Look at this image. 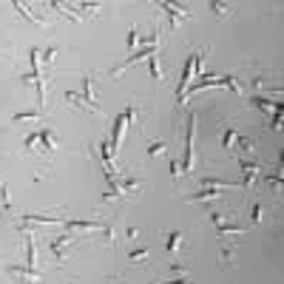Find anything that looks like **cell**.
Here are the masks:
<instances>
[{"instance_id": "obj_13", "label": "cell", "mask_w": 284, "mask_h": 284, "mask_svg": "<svg viewBox=\"0 0 284 284\" xmlns=\"http://www.w3.org/2000/svg\"><path fill=\"white\" fill-rule=\"evenodd\" d=\"M182 245H185V233H182V230H173V233L168 236V245H165V250L173 256V253H176V250H179Z\"/></svg>"}, {"instance_id": "obj_20", "label": "cell", "mask_w": 284, "mask_h": 284, "mask_svg": "<svg viewBox=\"0 0 284 284\" xmlns=\"http://www.w3.org/2000/svg\"><path fill=\"white\" fill-rule=\"evenodd\" d=\"M165 148H168V142L165 139H154L148 145V156H159V154H165Z\"/></svg>"}, {"instance_id": "obj_28", "label": "cell", "mask_w": 284, "mask_h": 284, "mask_svg": "<svg viewBox=\"0 0 284 284\" xmlns=\"http://www.w3.org/2000/svg\"><path fill=\"white\" fill-rule=\"evenodd\" d=\"M34 145H37V131L26 136V142H23V151H26V154H29V151H34Z\"/></svg>"}, {"instance_id": "obj_7", "label": "cell", "mask_w": 284, "mask_h": 284, "mask_svg": "<svg viewBox=\"0 0 284 284\" xmlns=\"http://www.w3.org/2000/svg\"><path fill=\"white\" fill-rule=\"evenodd\" d=\"M239 165H241V173H245V179H241L239 188L241 191H250L256 176H259V165H256V162H247V159H239Z\"/></svg>"}, {"instance_id": "obj_14", "label": "cell", "mask_w": 284, "mask_h": 284, "mask_svg": "<svg viewBox=\"0 0 284 284\" xmlns=\"http://www.w3.org/2000/svg\"><path fill=\"white\" fill-rule=\"evenodd\" d=\"M216 233H219V236H245L247 228H239V225L225 222V225H219V228H216Z\"/></svg>"}, {"instance_id": "obj_4", "label": "cell", "mask_w": 284, "mask_h": 284, "mask_svg": "<svg viewBox=\"0 0 284 284\" xmlns=\"http://www.w3.org/2000/svg\"><path fill=\"white\" fill-rule=\"evenodd\" d=\"M154 54H156V46H142V49L131 51V57H128V60H125V63H119V66L114 68L111 74H114V77H119L123 71H128L131 66H136L139 60H148V57H154Z\"/></svg>"}, {"instance_id": "obj_15", "label": "cell", "mask_w": 284, "mask_h": 284, "mask_svg": "<svg viewBox=\"0 0 284 284\" xmlns=\"http://www.w3.org/2000/svg\"><path fill=\"white\" fill-rule=\"evenodd\" d=\"M250 105H253V108H259V111L273 114V111H276V105H278V103H270L267 97H250Z\"/></svg>"}, {"instance_id": "obj_31", "label": "cell", "mask_w": 284, "mask_h": 284, "mask_svg": "<svg viewBox=\"0 0 284 284\" xmlns=\"http://www.w3.org/2000/svg\"><path fill=\"white\" fill-rule=\"evenodd\" d=\"M250 219H253V222H256V225H259V222H261V205H259V202H256V205H253V216H250Z\"/></svg>"}, {"instance_id": "obj_32", "label": "cell", "mask_w": 284, "mask_h": 284, "mask_svg": "<svg viewBox=\"0 0 284 284\" xmlns=\"http://www.w3.org/2000/svg\"><path fill=\"white\" fill-rule=\"evenodd\" d=\"M171 176H173V179H179V176H182V171H179V162H176V159L171 162Z\"/></svg>"}, {"instance_id": "obj_33", "label": "cell", "mask_w": 284, "mask_h": 284, "mask_svg": "<svg viewBox=\"0 0 284 284\" xmlns=\"http://www.w3.org/2000/svg\"><path fill=\"white\" fill-rule=\"evenodd\" d=\"M210 9H213V12L219 14V17H225V14H230V12H225V6H222V3H210Z\"/></svg>"}, {"instance_id": "obj_17", "label": "cell", "mask_w": 284, "mask_h": 284, "mask_svg": "<svg viewBox=\"0 0 284 284\" xmlns=\"http://www.w3.org/2000/svg\"><path fill=\"white\" fill-rule=\"evenodd\" d=\"M43 119V111H20L14 114V123H40Z\"/></svg>"}, {"instance_id": "obj_25", "label": "cell", "mask_w": 284, "mask_h": 284, "mask_svg": "<svg viewBox=\"0 0 284 284\" xmlns=\"http://www.w3.org/2000/svg\"><path fill=\"white\" fill-rule=\"evenodd\" d=\"M103 236H105V241H108V245H114V241H117V230H114L108 222L103 225Z\"/></svg>"}, {"instance_id": "obj_5", "label": "cell", "mask_w": 284, "mask_h": 284, "mask_svg": "<svg viewBox=\"0 0 284 284\" xmlns=\"http://www.w3.org/2000/svg\"><path fill=\"white\" fill-rule=\"evenodd\" d=\"M6 273L14 278V281H20V284H37L40 278H43L37 270H31V267H26V265H9Z\"/></svg>"}, {"instance_id": "obj_16", "label": "cell", "mask_w": 284, "mask_h": 284, "mask_svg": "<svg viewBox=\"0 0 284 284\" xmlns=\"http://www.w3.org/2000/svg\"><path fill=\"white\" fill-rule=\"evenodd\" d=\"M148 68H151V77H154L156 83H162L165 80V71H162V66H159V57H148Z\"/></svg>"}, {"instance_id": "obj_34", "label": "cell", "mask_w": 284, "mask_h": 284, "mask_svg": "<svg viewBox=\"0 0 284 284\" xmlns=\"http://www.w3.org/2000/svg\"><path fill=\"white\" fill-rule=\"evenodd\" d=\"M125 236H128L131 241H136V239H139V230H136V228H128V230H125Z\"/></svg>"}, {"instance_id": "obj_11", "label": "cell", "mask_w": 284, "mask_h": 284, "mask_svg": "<svg viewBox=\"0 0 284 284\" xmlns=\"http://www.w3.org/2000/svg\"><path fill=\"white\" fill-rule=\"evenodd\" d=\"M213 199H222V188H202L199 193L188 196V205H196V202H213Z\"/></svg>"}, {"instance_id": "obj_36", "label": "cell", "mask_w": 284, "mask_h": 284, "mask_svg": "<svg viewBox=\"0 0 284 284\" xmlns=\"http://www.w3.org/2000/svg\"><path fill=\"white\" fill-rule=\"evenodd\" d=\"M156 284H159V281H156ZM165 284H191V281H188V278H173V281H165Z\"/></svg>"}, {"instance_id": "obj_22", "label": "cell", "mask_w": 284, "mask_h": 284, "mask_svg": "<svg viewBox=\"0 0 284 284\" xmlns=\"http://www.w3.org/2000/svg\"><path fill=\"white\" fill-rule=\"evenodd\" d=\"M148 250H145V247H139V250H134V253H131V265H145V261H148Z\"/></svg>"}, {"instance_id": "obj_9", "label": "cell", "mask_w": 284, "mask_h": 284, "mask_svg": "<svg viewBox=\"0 0 284 284\" xmlns=\"http://www.w3.org/2000/svg\"><path fill=\"white\" fill-rule=\"evenodd\" d=\"M66 230H71V233H83V230H103L105 222H99V219H91V222H80V219H66Z\"/></svg>"}, {"instance_id": "obj_26", "label": "cell", "mask_w": 284, "mask_h": 284, "mask_svg": "<svg viewBox=\"0 0 284 284\" xmlns=\"http://www.w3.org/2000/svg\"><path fill=\"white\" fill-rule=\"evenodd\" d=\"M54 60H57V49H54V46H51V49H46V54L40 57V63H46V68H49Z\"/></svg>"}, {"instance_id": "obj_30", "label": "cell", "mask_w": 284, "mask_h": 284, "mask_svg": "<svg viewBox=\"0 0 284 284\" xmlns=\"http://www.w3.org/2000/svg\"><path fill=\"white\" fill-rule=\"evenodd\" d=\"M210 222H213V225H216V228H219V225H225V222H228V219H225V213H219V210H213V213H210Z\"/></svg>"}, {"instance_id": "obj_18", "label": "cell", "mask_w": 284, "mask_h": 284, "mask_svg": "<svg viewBox=\"0 0 284 284\" xmlns=\"http://www.w3.org/2000/svg\"><path fill=\"white\" fill-rule=\"evenodd\" d=\"M0 213H12V196H9V185H0Z\"/></svg>"}, {"instance_id": "obj_8", "label": "cell", "mask_w": 284, "mask_h": 284, "mask_svg": "<svg viewBox=\"0 0 284 284\" xmlns=\"http://www.w3.org/2000/svg\"><path fill=\"white\" fill-rule=\"evenodd\" d=\"M23 86H34L37 88V103H40V108H46V80H43V74H23Z\"/></svg>"}, {"instance_id": "obj_1", "label": "cell", "mask_w": 284, "mask_h": 284, "mask_svg": "<svg viewBox=\"0 0 284 284\" xmlns=\"http://www.w3.org/2000/svg\"><path fill=\"white\" fill-rule=\"evenodd\" d=\"M139 114V108H136V103H131L128 108H125L123 114H119L117 119H114V131H111V139H108V145H111V154L114 159H117L119 154V145H123V136H125V128H128V123H134V117Z\"/></svg>"}, {"instance_id": "obj_24", "label": "cell", "mask_w": 284, "mask_h": 284, "mask_svg": "<svg viewBox=\"0 0 284 284\" xmlns=\"http://www.w3.org/2000/svg\"><path fill=\"white\" fill-rule=\"evenodd\" d=\"M233 256H236V245H225V247H222V265L233 261Z\"/></svg>"}, {"instance_id": "obj_10", "label": "cell", "mask_w": 284, "mask_h": 284, "mask_svg": "<svg viewBox=\"0 0 284 284\" xmlns=\"http://www.w3.org/2000/svg\"><path fill=\"white\" fill-rule=\"evenodd\" d=\"M37 145L43 148V154H54L57 151V136L51 128H40L37 131Z\"/></svg>"}, {"instance_id": "obj_6", "label": "cell", "mask_w": 284, "mask_h": 284, "mask_svg": "<svg viewBox=\"0 0 284 284\" xmlns=\"http://www.w3.org/2000/svg\"><path fill=\"white\" fill-rule=\"evenodd\" d=\"M159 9H162V12H168V29H176L182 20L191 17L188 9H179V6H173V3H159Z\"/></svg>"}, {"instance_id": "obj_27", "label": "cell", "mask_w": 284, "mask_h": 284, "mask_svg": "<svg viewBox=\"0 0 284 284\" xmlns=\"http://www.w3.org/2000/svg\"><path fill=\"white\" fill-rule=\"evenodd\" d=\"M281 111H284V108H281V103H278L276 105V114H273V119H270V128L273 131H278V125H281Z\"/></svg>"}, {"instance_id": "obj_12", "label": "cell", "mask_w": 284, "mask_h": 284, "mask_svg": "<svg viewBox=\"0 0 284 284\" xmlns=\"http://www.w3.org/2000/svg\"><path fill=\"white\" fill-rule=\"evenodd\" d=\"M14 9H17V14H20V17H23V20H29V23H34V26H46V23H49L46 17H37V14L31 12L29 6H23V3H14Z\"/></svg>"}, {"instance_id": "obj_23", "label": "cell", "mask_w": 284, "mask_h": 284, "mask_svg": "<svg viewBox=\"0 0 284 284\" xmlns=\"http://www.w3.org/2000/svg\"><path fill=\"white\" fill-rule=\"evenodd\" d=\"M222 80H225V86H228V88H230V91H233V94H239V97H241V94H245V88H241L239 83H236V77H233V74L222 77Z\"/></svg>"}, {"instance_id": "obj_3", "label": "cell", "mask_w": 284, "mask_h": 284, "mask_svg": "<svg viewBox=\"0 0 284 284\" xmlns=\"http://www.w3.org/2000/svg\"><path fill=\"white\" fill-rule=\"evenodd\" d=\"M193 145H196V117H188V128H185V159H182V173H188L193 168Z\"/></svg>"}, {"instance_id": "obj_29", "label": "cell", "mask_w": 284, "mask_h": 284, "mask_svg": "<svg viewBox=\"0 0 284 284\" xmlns=\"http://www.w3.org/2000/svg\"><path fill=\"white\" fill-rule=\"evenodd\" d=\"M136 46H139V34H136V26L128 31V49L131 51H136Z\"/></svg>"}, {"instance_id": "obj_21", "label": "cell", "mask_w": 284, "mask_h": 284, "mask_svg": "<svg viewBox=\"0 0 284 284\" xmlns=\"http://www.w3.org/2000/svg\"><path fill=\"white\" fill-rule=\"evenodd\" d=\"M236 136H239V134H236L233 128H228V131H225V136H222V145H225V151H233V145H236Z\"/></svg>"}, {"instance_id": "obj_35", "label": "cell", "mask_w": 284, "mask_h": 284, "mask_svg": "<svg viewBox=\"0 0 284 284\" xmlns=\"http://www.w3.org/2000/svg\"><path fill=\"white\" fill-rule=\"evenodd\" d=\"M270 185L276 188V191H281V173H276V176H273V179H270Z\"/></svg>"}, {"instance_id": "obj_19", "label": "cell", "mask_w": 284, "mask_h": 284, "mask_svg": "<svg viewBox=\"0 0 284 284\" xmlns=\"http://www.w3.org/2000/svg\"><path fill=\"white\" fill-rule=\"evenodd\" d=\"M66 103H68V105H74V108H83V111H91V108L86 105V99H83L77 91H66Z\"/></svg>"}, {"instance_id": "obj_2", "label": "cell", "mask_w": 284, "mask_h": 284, "mask_svg": "<svg viewBox=\"0 0 284 284\" xmlns=\"http://www.w3.org/2000/svg\"><path fill=\"white\" fill-rule=\"evenodd\" d=\"M77 241V236L74 233H63V236H54V239L49 241V250L57 256V261H68L71 256H74V245Z\"/></svg>"}]
</instances>
